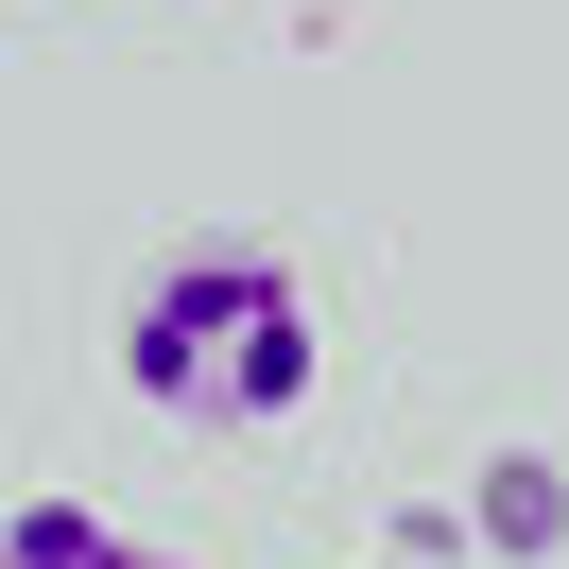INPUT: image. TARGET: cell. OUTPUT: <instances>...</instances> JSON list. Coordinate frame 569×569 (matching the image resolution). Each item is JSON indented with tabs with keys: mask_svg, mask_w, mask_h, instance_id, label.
<instances>
[{
	"mask_svg": "<svg viewBox=\"0 0 569 569\" xmlns=\"http://www.w3.org/2000/svg\"><path fill=\"white\" fill-rule=\"evenodd\" d=\"M121 380L173 431H277L293 397L328 380V328H311V293H293V259L190 242V259H156L139 311H121Z\"/></svg>",
	"mask_w": 569,
	"mask_h": 569,
	"instance_id": "6da1fadb",
	"label": "cell"
},
{
	"mask_svg": "<svg viewBox=\"0 0 569 569\" xmlns=\"http://www.w3.org/2000/svg\"><path fill=\"white\" fill-rule=\"evenodd\" d=\"M0 569H173V552H139L104 500H18L0 518Z\"/></svg>",
	"mask_w": 569,
	"mask_h": 569,
	"instance_id": "7a4b0ae2",
	"label": "cell"
}]
</instances>
